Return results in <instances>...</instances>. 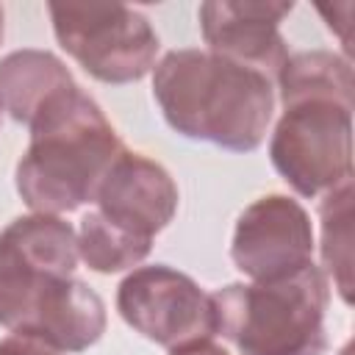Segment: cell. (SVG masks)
<instances>
[{"instance_id": "cell-1", "label": "cell", "mask_w": 355, "mask_h": 355, "mask_svg": "<svg viewBox=\"0 0 355 355\" xmlns=\"http://www.w3.org/2000/svg\"><path fill=\"white\" fill-rule=\"evenodd\" d=\"M153 97L166 125L194 141L252 153L275 116V83L211 50H169L153 67Z\"/></svg>"}, {"instance_id": "cell-2", "label": "cell", "mask_w": 355, "mask_h": 355, "mask_svg": "<svg viewBox=\"0 0 355 355\" xmlns=\"http://www.w3.org/2000/svg\"><path fill=\"white\" fill-rule=\"evenodd\" d=\"M31 144L17 161L14 186L31 214L61 216L94 200L125 150L94 97L78 83L55 92L31 119Z\"/></svg>"}, {"instance_id": "cell-3", "label": "cell", "mask_w": 355, "mask_h": 355, "mask_svg": "<svg viewBox=\"0 0 355 355\" xmlns=\"http://www.w3.org/2000/svg\"><path fill=\"white\" fill-rule=\"evenodd\" d=\"M216 336L239 355H324L330 280L322 266L258 283H227L211 294Z\"/></svg>"}, {"instance_id": "cell-4", "label": "cell", "mask_w": 355, "mask_h": 355, "mask_svg": "<svg viewBox=\"0 0 355 355\" xmlns=\"http://www.w3.org/2000/svg\"><path fill=\"white\" fill-rule=\"evenodd\" d=\"M55 42L100 83H136L161 50L150 19L122 3H50Z\"/></svg>"}, {"instance_id": "cell-5", "label": "cell", "mask_w": 355, "mask_h": 355, "mask_svg": "<svg viewBox=\"0 0 355 355\" xmlns=\"http://www.w3.org/2000/svg\"><path fill=\"white\" fill-rule=\"evenodd\" d=\"M269 158L277 175L308 200L352 183V108L333 100H302L283 108Z\"/></svg>"}, {"instance_id": "cell-6", "label": "cell", "mask_w": 355, "mask_h": 355, "mask_svg": "<svg viewBox=\"0 0 355 355\" xmlns=\"http://www.w3.org/2000/svg\"><path fill=\"white\" fill-rule=\"evenodd\" d=\"M116 311L128 327L169 352L216 336L211 294L166 263L139 266L125 275L116 288Z\"/></svg>"}, {"instance_id": "cell-7", "label": "cell", "mask_w": 355, "mask_h": 355, "mask_svg": "<svg viewBox=\"0 0 355 355\" xmlns=\"http://www.w3.org/2000/svg\"><path fill=\"white\" fill-rule=\"evenodd\" d=\"M313 247L308 211L288 194H266L239 214L230 258L241 275L258 283L313 263Z\"/></svg>"}, {"instance_id": "cell-8", "label": "cell", "mask_w": 355, "mask_h": 355, "mask_svg": "<svg viewBox=\"0 0 355 355\" xmlns=\"http://www.w3.org/2000/svg\"><path fill=\"white\" fill-rule=\"evenodd\" d=\"M294 3L275 0H208L200 6V33L211 53L266 75L272 83L288 58L280 22Z\"/></svg>"}, {"instance_id": "cell-9", "label": "cell", "mask_w": 355, "mask_h": 355, "mask_svg": "<svg viewBox=\"0 0 355 355\" xmlns=\"http://www.w3.org/2000/svg\"><path fill=\"white\" fill-rule=\"evenodd\" d=\"M178 200L180 194L172 175L158 161L133 150L116 155L94 191L97 211L141 239H155V233L172 222Z\"/></svg>"}, {"instance_id": "cell-10", "label": "cell", "mask_w": 355, "mask_h": 355, "mask_svg": "<svg viewBox=\"0 0 355 355\" xmlns=\"http://www.w3.org/2000/svg\"><path fill=\"white\" fill-rule=\"evenodd\" d=\"M105 333V302L103 297L78 277L53 280L19 336H33L58 352H83Z\"/></svg>"}, {"instance_id": "cell-11", "label": "cell", "mask_w": 355, "mask_h": 355, "mask_svg": "<svg viewBox=\"0 0 355 355\" xmlns=\"http://www.w3.org/2000/svg\"><path fill=\"white\" fill-rule=\"evenodd\" d=\"M75 86L67 64L50 50H14L0 58V108L31 125L36 111L61 89Z\"/></svg>"}, {"instance_id": "cell-12", "label": "cell", "mask_w": 355, "mask_h": 355, "mask_svg": "<svg viewBox=\"0 0 355 355\" xmlns=\"http://www.w3.org/2000/svg\"><path fill=\"white\" fill-rule=\"evenodd\" d=\"M275 83L283 108L302 100H333L352 108V61L333 50L291 53Z\"/></svg>"}, {"instance_id": "cell-13", "label": "cell", "mask_w": 355, "mask_h": 355, "mask_svg": "<svg viewBox=\"0 0 355 355\" xmlns=\"http://www.w3.org/2000/svg\"><path fill=\"white\" fill-rule=\"evenodd\" d=\"M153 250V239H141L108 222L97 208L83 214L78 225V255L100 275H114L139 266Z\"/></svg>"}, {"instance_id": "cell-14", "label": "cell", "mask_w": 355, "mask_h": 355, "mask_svg": "<svg viewBox=\"0 0 355 355\" xmlns=\"http://www.w3.org/2000/svg\"><path fill=\"white\" fill-rule=\"evenodd\" d=\"M322 263L338 297L352 302V183H344L319 200Z\"/></svg>"}, {"instance_id": "cell-15", "label": "cell", "mask_w": 355, "mask_h": 355, "mask_svg": "<svg viewBox=\"0 0 355 355\" xmlns=\"http://www.w3.org/2000/svg\"><path fill=\"white\" fill-rule=\"evenodd\" d=\"M0 355H64L55 347L33 338V336H19V333H8L6 338H0Z\"/></svg>"}, {"instance_id": "cell-16", "label": "cell", "mask_w": 355, "mask_h": 355, "mask_svg": "<svg viewBox=\"0 0 355 355\" xmlns=\"http://www.w3.org/2000/svg\"><path fill=\"white\" fill-rule=\"evenodd\" d=\"M169 355H227V349L214 344V341H200V344H189V347L172 349Z\"/></svg>"}, {"instance_id": "cell-17", "label": "cell", "mask_w": 355, "mask_h": 355, "mask_svg": "<svg viewBox=\"0 0 355 355\" xmlns=\"http://www.w3.org/2000/svg\"><path fill=\"white\" fill-rule=\"evenodd\" d=\"M3 36H6V11L0 6V42H3Z\"/></svg>"}, {"instance_id": "cell-18", "label": "cell", "mask_w": 355, "mask_h": 355, "mask_svg": "<svg viewBox=\"0 0 355 355\" xmlns=\"http://www.w3.org/2000/svg\"><path fill=\"white\" fill-rule=\"evenodd\" d=\"M0 114H3V108H0Z\"/></svg>"}]
</instances>
